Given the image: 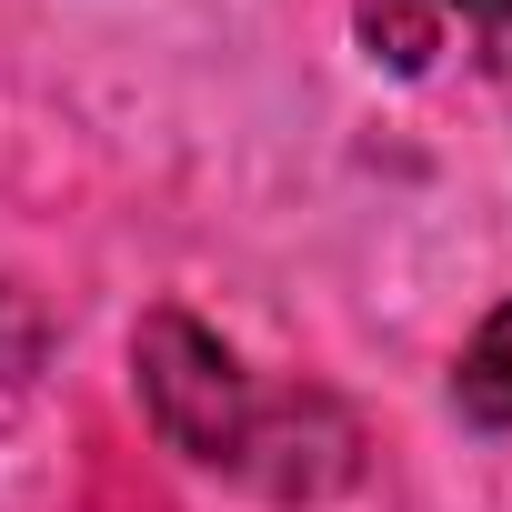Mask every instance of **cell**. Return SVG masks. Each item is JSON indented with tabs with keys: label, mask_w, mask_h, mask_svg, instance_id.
Instances as JSON below:
<instances>
[{
	"label": "cell",
	"mask_w": 512,
	"mask_h": 512,
	"mask_svg": "<svg viewBox=\"0 0 512 512\" xmlns=\"http://www.w3.org/2000/svg\"><path fill=\"white\" fill-rule=\"evenodd\" d=\"M131 372H141L151 432L171 452H191L201 472H241V482H262L282 502H312L322 472L302 452H322L352 482V422L322 392H262V382L241 372V352L221 332H201L191 312H151L131 332Z\"/></svg>",
	"instance_id": "6da1fadb"
},
{
	"label": "cell",
	"mask_w": 512,
	"mask_h": 512,
	"mask_svg": "<svg viewBox=\"0 0 512 512\" xmlns=\"http://www.w3.org/2000/svg\"><path fill=\"white\" fill-rule=\"evenodd\" d=\"M362 41L392 71H432L442 51V0H362Z\"/></svg>",
	"instance_id": "3957f363"
},
{
	"label": "cell",
	"mask_w": 512,
	"mask_h": 512,
	"mask_svg": "<svg viewBox=\"0 0 512 512\" xmlns=\"http://www.w3.org/2000/svg\"><path fill=\"white\" fill-rule=\"evenodd\" d=\"M472 31V41H492V51H512V0H442V31Z\"/></svg>",
	"instance_id": "5b68a950"
},
{
	"label": "cell",
	"mask_w": 512,
	"mask_h": 512,
	"mask_svg": "<svg viewBox=\"0 0 512 512\" xmlns=\"http://www.w3.org/2000/svg\"><path fill=\"white\" fill-rule=\"evenodd\" d=\"M452 402H462V422L512 432V302L462 342V362H452Z\"/></svg>",
	"instance_id": "7a4b0ae2"
},
{
	"label": "cell",
	"mask_w": 512,
	"mask_h": 512,
	"mask_svg": "<svg viewBox=\"0 0 512 512\" xmlns=\"http://www.w3.org/2000/svg\"><path fill=\"white\" fill-rule=\"evenodd\" d=\"M31 362H41V312H31L11 282H0V382H21Z\"/></svg>",
	"instance_id": "277c9868"
}]
</instances>
